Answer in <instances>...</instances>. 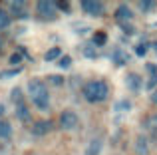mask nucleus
Instances as JSON below:
<instances>
[{
  "mask_svg": "<svg viewBox=\"0 0 157 155\" xmlns=\"http://www.w3.org/2000/svg\"><path fill=\"white\" fill-rule=\"evenodd\" d=\"M28 93H30L34 105L40 112H48L50 109V92H48V85L42 80H30L28 81Z\"/></svg>",
  "mask_w": 157,
  "mask_h": 155,
  "instance_id": "nucleus-1",
  "label": "nucleus"
},
{
  "mask_svg": "<svg viewBox=\"0 0 157 155\" xmlns=\"http://www.w3.org/2000/svg\"><path fill=\"white\" fill-rule=\"evenodd\" d=\"M82 93H84V97L90 104H101L109 96V88H107V84L104 80H92L82 88Z\"/></svg>",
  "mask_w": 157,
  "mask_h": 155,
  "instance_id": "nucleus-2",
  "label": "nucleus"
},
{
  "mask_svg": "<svg viewBox=\"0 0 157 155\" xmlns=\"http://www.w3.org/2000/svg\"><path fill=\"white\" fill-rule=\"evenodd\" d=\"M78 123H80V119H78V115L72 109H66V112L60 113V127L64 131H74L78 127Z\"/></svg>",
  "mask_w": 157,
  "mask_h": 155,
  "instance_id": "nucleus-3",
  "label": "nucleus"
},
{
  "mask_svg": "<svg viewBox=\"0 0 157 155\" xmlns=\"http://www.w3.org/2000/svg\"><path fill=\"white\" fill-rule=\"evenodd\" d=\"M82 10L90 16H101L104 14V4L100 0H84L82 2Z\"/></svg>",
  "mask_w": 157,
  "mask_h": 155,
  "instance_id": "nucleus-4",
  "label": "nucleus"
},
{
  "mask_svg": "<svg viewBox=\"0 0 157 155\" xmlns=\"http://www.w3.org/2000/svg\"><path fill=\"white\" fill-rule=\"evenodd\" d=\"M56 8H58V4L52 2V0H40V2L36 4V10H38L44 18H54V16H56Z\"/></svg>",
  "mask_w": 157,
  "mask_h": 155,
  "instance_id": "nucleus-5",
  "label": "nucleus"
},
{
  "mask_svg": "<svg viewBox=\"0 0 157 155\" xmlns=\"http://www.w3.org/2000/svg\"><path fill=\"white\" fill-rule=\"evenodd\" d=\"M115 20L121 24H127L133 20V12L129 10V6H125V4H121V6H117V10H115Z\"/></svg>",
  "mask_w": 157,
  "mask_h": 155,
  "instance_id": "nucleus-6",
  "label": "nucleus"
},
{
  "mask_svg": "<svg viewBox=\"0 0 157 155\" xmlns=\"http://www.w3.org/2000/svg\"><path fill=\"white\" fill-rule=\"evenodd\" d=\"M50 129H52V123L48 119H40V121H36V123H32V133H34V135H38V137L46 135Z\"/></svg>",
  "mask_w": 157,
  "mask_h": 155,
  "instance_id": "nucleus-7",
  "label": "nucleus"
},
{
  "mask_svg": "<svg viewBox=\"0 0 157 155\" xmlns=\"http://www.w3.org/2000/svg\"><path fill=\"white\" fill-rule=\"evenodd\" d=\"M125 85L129 88V92L137 93L139 89H141V78H139L137 74H127L125 76Z\"/></svg>",
  "mask_w": 157,
  "mask_h": 155,
  "instance_id": "nucleus-8",
  "label": "nucleus"
},
{
  "mask_svg": "<svg viewBox=\"0 0 157 155\" xmlns=\"http://www.w3.org/2000/svg\"><path fill=\"white\" fill-rule=\"evenodd\" d=\"M111 60H113L117 66H125V64L129 62V54H127L125 50H121V48H115L113 54H111Z\"/></svg>",
  "mask_w": 157,
  "mask_h": 155,
  "instance_id": "nucleus-9",
  "label": "nucleus"
},
{
  "mask_svg": "<svg viewBox=\"0 0 157 155\" xmlns=\"http://www.w3.org/2000/svg\"><path fill=\"white\" fill-rule=\"evenodd\" d=\"M101 145H104V141H101L100 137H94V139L90 141V145L86 147V155H100L101 153Z\"/></svg>",
  "mask_w": 157,
  "mask_h": 155,
  "instance_id": "nucleus-10",
  "label": "nucleus"
},
{
  "mask_svg": "<svg viewBox=\"0 0 157 155\" xmlns=\"http://www.w3.org/2000/svg\"><path fill=\"white\" fill-rule=\"evenodd\" d=\"M16 117H18L20 121H24V123H28V121L32 119V113H30V109L26 108V104H18L16 105Z\"/></svg>",
  "mask_w": 157,
  "mask_h": 155,
  "instance_id": "nucleus-11",
  "label": "nucleus"
},
{
  "mask_svg": "<svg viewBox=\"0 0 157 155\" xmlns=\"http://www.w3.org/2000/svg\"><path fill=\"white\" fill-rule=\"evenodd\" d=\"M135 153L137 155H149V145H147L145 137H137L135 139Z\"/></svg>",
  "mask_w": 157,
  "mask_h": 155,
  "instance_id": "nucleus-12",
  "label": "nucleus"
},
{
  "mask_svg": "<svg viewBox=\"0 0 157 155\" xmlns=\"http://www.w3.org/2000/svg\"><path fill=\"white\" fill-rule=\"evenodd\" d=\"M143 127H145L147 131H151V133H157V113H149V115L145 117Z\"/></svg>",
  "mask_w": 157,
  "mask_h": 155,
  "instance_id": "nucleus-13",
  "label": "nucleus"
},
{
  "mask_svg": "<svg viewBox=\"0 0 157 155\" xmlns=\"http://www.w3.org/2000/svg\"><path fill=\"white\" fill-rule=\"evenodd\" d=\"M12 135V125L6 119H0V139H10Z\"/></svg>",
  "mask_w": 157,
  "mask_h": 155,
  "instance_id": "nucleus-14",
  "label": "nucleus"
},
{
  "mask_svg": "<svg viewBox=\"0 0 157 155\" xmlns=\"http://www.w3.org/2000/svg\"><path fill=\"white\" fill-rule=\"evenodd\" d=\"M60 58H62V50H60V48H50V50L46 52V56H44V60H46V62L60 60Z\"/></svg>",
  "mask_w": 157,
  "mask_h": 155,
  "instance_id": "nucleus-15",
  "label": "nucleus"
},
{
  "mask_svg": "<svg viewBox=\"0 0 157 155\" xmlns=\"http://www.w3.org/2000/svg\"><path fill=\"white\" fill-rule=\"evenodd\" d=\"M8 6H10V10L14 12V14H22V12H24V8H26V2L18 0V2H10Z\"/></svg>",
  "mask_w": 157,
  "mask_h": 155,
  "instance_id": "nucleus-16",
  "label": "nucleus"
},
{
  "mask_svg": "<svg viewBox=\"0 0 157 155\" xmlns=\"http://www.w3.org/2000/svg\"><path fill=\"white\" fill-rule=\"evenodd\" d=\"M84 56H88L90 60H96V56H98L96 46H94V44H86L84 46Z\"/></svg>",
  "mask_w": 157,
  "mask_h": 155,
  "instance_id": "nucleus-17",
  "label": "nucleus"
},
{
  "mask_svg": "<svg viewBox=\"0 0 157 155\" xmlns=\"http://www.w3.org/2000/svg\"><path fill=\"white\" fill-rule=\"evenodd\" d=\"M20 72H22V68H12V70H4V72H0V78H2V80H8V78H14L16 74H20Z\"/></svg>",
  "mask_w": 157,
  "mask_h": 155,
  "instance_id": "nucleus-18",
  "label": "nucleus"
},
{
  "mask_svg": "<svg viewBox=\"0 0 157 155\" xmlns=\"http://www.w3.org/2000/svg\"><path fill=\"white\" fill-rule=\"evenodd\" d=\"M8 26H10V16H8V12L0 10V30H4Z\"/></svg>",
  "mask_w": 157,
  "mask_h": 155,
  "instance_id": "nucleus-19",
  "label": "nucleus"
},
{
  "mask_svg": "<svg viewBox=\"0 0 157 155\" xmlns=\"http://www.w3.org/2000/svg\"><path fill=\"white\" fill-rule=\"evenodd\" d=\"M105 40H107V36L104 32H96V34H94V46H104Z\"/></svg>",
  "mask_w": 157,
  "mask_h": 155,
  "instance_id": "nucleus-20",
  "label": "nucleus"
},
{
  "mask_svg": "<svg viewBox=\"0 0 157 155\" xmlns=\"http://www.w3.org/2000/svg\"><path fill=\"white\" fill-rule=\"evenodd\" d=\"M10 97H12V101H14L16 105H18V104H24V101H22V89H18V88H14V89H12Z\"/></svg>",
  "mask_w": 157,
  "mask_h": 155,
  "instance_id": "nucleus-21",
  "label": "nucleus"
},
{
  "mask_svg": "<svg viewBox=\"0 0 157 155\" xmlns=\"http://www.w3.org/2000/svg\"><path fill=\"white\" fill-rule=\"evenodd\" d=\"M137 6H139V10H141V12L155 10V2H147V0H145V2H143V0H141V2H137Z\"/></svg>",
  "mask_w": 157,
  "mask_h": 155,
  "instance_id": "nucleus-22",
  "label": "nucleus"
},
{
  "mask_svg": "<svg viewBox=\"0 0 157 155\" xmlns=\"http://www.w3.org/2000/svg\"><path fill=\"white\" fill-rule=\"evenodd\" d=\"M58 66L64 68V70H66V68H70V66H72V58H70V56H62V58L58 60Z\"/></svg>",
  "mask_w": 157,
  "mask_h": 155,
  "instance_id": "nucleus-23",
  "label": "nucleus"
},
{
  "mask_svg": "<svg viewBox=\"0 0 157 155\" xmlns=\"http://www.w3.org/2000/svg\"><path fill=\"white\" fill-rule=\"evenodd\" d=\"M115 108H117L119 112H129V109H131V101H125V100H123V101H117V105H115Z\"/></svg>",
  "mask_w": 157,
  "mask_h": 155,
  "instance_id": "nucleus-24",
  "label": "nucleus"
},
{
  "mask_svg": "<svg viewBox=\"0 0 157 155\" xmlns=\"http://www.w3.org/2000/svg\"><path fill=\"white\" fill-rule=\"evenodd\" d=\"M147 48H149L147 44H139V46L135 48V54H137L139 58H141V56H145V54H147Z\"/></svg>",
  "mask_w": 157,
  "mask_h": 155,
  "instance_id": "nucleus-25",
  "label": "nucleus"
},
{
  "mask_svg": "<svg viewBox=\"0 0 157 155\" xmlns=\"http://www.w3.org/2000/svg\"><path fill=\"white\" fill-rule=\"evenodd\" d=\"M20 62H22V58H20V54H18V52H14V54L10 56V64H12V66H16V64H20Z\"/></svg>",
  "mask_w": 157,
  "mask_h": 155,
  "instance_id": "nucleus-26",
  "label": "nucleus"
},
{
  "mask_svg": "<svg viewBox=\"0 0 157 155\" xmlns=\"http://www.w3.org/2000/svg\"><path fill=\"white\" fill-rule=\"evenodd\" d=\"M147 88H149V89H153V92L157 89V76H153V78L149 80V84H147Z\"/></svg>",
  "mask_w": 157,
  "mask_h": 155,
  "instance_id": "nucleus-27",
  "label": "nucleus"
},
{
  "mask_svg": "<svg viewBox=\"0 0 157 155\" xmlns=\"http://www.w3.org/2000/svg\"><path fill=\"white\" fill-rule=\"evenodd\" d=\"M56 4H58V8H60V10L70 12V4H68V2H56Z\"/></svg>",
  "mask_w": 157,
  "mask_h": 155,
  "instance_id": "nucleus-28",
  "label": "nucleus"
},
{
  "mask_svg": "<svg viewBox=\"0 0 157 155\" xmlns=\"http://www.w3.org/2000/svg\"><path fill=\"white\" fill-rule=\"evenodd\" d=\"M50 81H52V84H56V85H60L62 81H64V78H58V76H50Z\"/></svg>",
  "mask_w": 157,
  "mask_h": 155,
  "instance_id": "nucleus-29",
  "label": "nucleus"
},
{
  "mask_svg": "<svg viewBox=\"0 0 157 155\" xmlns=\"http://www.w3.org/2000/svg\"><path fill=\"white\" fill-rule=\"evenodd\" d=\"M121 30L127 32V34H131V32H133V26H131V24H121Z\"/></svg>",
  "mask_w": 157,
  "mask_h": 155,
  "instance_id": "nucleus-30",
  "label": "nucleus"
},
{
  "mask_svg": "<svg viewBox=\"0 0 157 155\" xmlns=\"http://www.w3.org/2000/svg\"><path fill=\"white\" fill-rule=\"evenodd\" d=\"M147 72H151V74H153V76H157V66H153V64H147Z\"/></svg>",
  "mask_w": 157,
  "mask_h": 155,
  "instance_id": "nucleus-31",
  "label": "nucleus"
},
{
  "mask_svg": "<svg viewBox=\"0 0 157 155\" xmlns=\"http://www.w3.org/2000/svg\"><path fill=\"white\" fill-rule=\"evenodd\" d=\"M151 101H153V104L157 105V89H155V92H153V93H151Z\"/></svg>",
  "mask_w": 157,
  "mask_h": 155,
  "instance_id": "nucleus-32",
  "label": "nucleus"
},
{
  "mask_svg": "<svg viewBox=\"0 0 157 155\" xmlns=\"http://www.w3.org/2000/svg\"><path fill=\"white\" fill-rule=\"evenodd\" d=\"M4 112H6V109H4V105H0V115H4Z\"/></svg>",
  "mask_w": 157,
  "mask_h": 155,
  "instance_id": "nucleus-33",
  "label": "nucleus"
},
{
  "mask_svg": "<svg viewBox=\"0 0 157 155\" xmlns=\"http://www.w3.org/2000/svg\"><path fill=\"white\" fill-rule=\"evenodd\" d=\"M153 50H155V52H157V42H155V44H153Z\"/></svg>",
  "mask_w": 157,
  "mask_h": 155,
  "instance_id": "nucleus-34",
  "label": "nucleus"
}]
</instances>
